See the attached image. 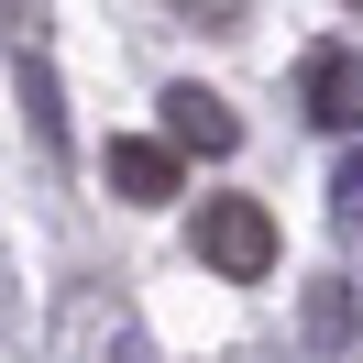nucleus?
Returning <instances> with one entry per match:
<instances>
[{"label": "nucleus", "mask_w": 363, "mask_h": 363, "mask_svg": "<svg viewBox=\"0 0 363 363\" xmlns=\"http://www.w3.org/2000/svg\"><path fill=\"white\" fill-rule=\"evenodd\" d=\"M308 99H319V121H363V67L352 55H308Z\"/></svg>", "instance_id": "obj_3"}, {"label": "nucleus", "mask_w": 363, "mask_h": 363, "mask_svg": "<svg viewBox=\"0 0 363 363\" xmlns=\"http://www.w3.org/2000/svg\"><path fill=\"white\" fill-rule=\"evenodd\" d=\"M199 253H209L220 275H264V264H275V231H264L253 199H209V209H199Z\"/></svg>", "instance_id": "obj_1"}, {"label": "nucleus", "mask_w": 363, "mask_h": 363, "mask_svg": "<svg viewBox=\"0 0 363 363\" xmlns=\"http://www.w3.org/2000/svg\"><path fill=\"white\" fill-rule=\"evenodd\" d=\"M111 177L133 187V199H165V187H177V165H165V143H111Z\"/></svg>", "instance_id": "obj_4"}, {"label": "nucleus", "mask_w": 363, "mask_h": 363, "mask_svg": "<svg viewBox=\"0 0 363 363\" xmlns=\"http://www.w3.org/2000/svg\"><path fill=\"white\" fill-rule=\"evenodd\" d=\"M165 133H177L187 155H231V111L209 89H177V99H165Z\"/></svg>", "instance_id": "obj_2"}]
</instances>
